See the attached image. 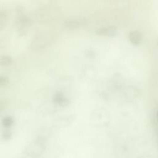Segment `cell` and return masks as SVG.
Masks as SVG:
<instances>
[{
    "label": "cell",
    "mask_w": 158,
    "mask_h": 158,
    "mask_svg": "<svg viewBox=\"0 0 158 158\" xmlns=\"http://www.w3.org/2000/svg\"><path fill=\"white\" fill-rule=\"evenodd\" d=\"M30 25V20L27 17H22L18 20L17 27L19 33L25 35L27 33V30Z\"/></svg>",
    "instance_id": "2"
},
{
    "label": "cell",
    "mask_w": 158,
    "mask_h": 158,
    "mask_svg": "<svg viewBox=\"0 0 158 158\" xmlns=\"http://www.w3.org/2000/svg\"><path fill=\"white\" fill-rule=\"evenodd\" d=\"M11 136H12L11 132L10 131L7 130H5L2 133V138L4 140H9V139H10V138H11Z\"/></svg>",
    "instance_id": "8"
},
{
    "label": "cell",
    "mask_w": 158,
    "mask_h": 158,
    "mask_svg": "<svg viewBox=\"0 0 158 158\" xmlns=\"http://www.w3.org/2000/svg\"><path fill=\"white\" fill-rule=\"evenodd\" d=\"M46 148L44 139L42 138H38L26 146L24 149V153L30 157H38L44 153Z\"/></svg>",
    "instance_id": "1"
},
{
    "label": "cell",
    "mask_w": 158,
    "mask_h": 158,
    "mask_svg": "<svg viewBox=\"0 0 158 158\" xmlns=\"http://www.w3.org/2000/svg\"><path fill=\"white\" fill-rule=\"evenodd\" d=\"M6 19H7V15L4 12H0V31L2 30L6 23Z\"/></svg>",
    "instance_id": "7"
},
{
    "label": "cell",
    "mask_w": 158,
    "mask_h": 158,
    "mask_svg": "<svg viewBox=\"0 0 158 158\" xmlns=\"http://www.w3.org/2000/svg\"><path fill=\"white\" fill-rule=\"evenodd\" d=\"M12 62V58L9 56H2L0 57V65L7 66L11 64Z\"/></svg>",
    "instance_id": "4"
},
{
    "label": "cell",
    "mask_w": 158,
    "mask_h": 158,
    "mask_svg": "<svg viewBox=\"0 0 158 158\" xmlns=\"http://www.w3.org/2000/svg\"><path fill=\"white\" fill-rule=\"evenodd\" d=\"M14 123V119L12 117L6 116L2 120V124L6 128H9Z\"/></svg>",
    "instance_id": "5"
},
{
    "label": "cell",
    "mask_w": 158,
    "mask_h": 158,
    "mask_svg": "<svg viewBox=\"0 0 158 158\" xmlns=\"http://www.w3.org/2000/svg\"><path fill=\"white\" fill-rule=\"evenodd\" d=\"M54 101L61 106H65L68 103L67 99L62 93H56L54 98Z\"/></svg>",
    "instance_id": "3"
},
{
    "label": "cell",
    "mask_w": 158,
    "mask_h": 158,
    "mask_svg": "<svg viewBox=\"0 0 158 158\" xmlns=\"http://www.w3.org/2000/svg\"><path fill=\"white\" fill-rule=\"evenodd\" d=\"M83 24L81 20H69L66 22V25H67L70 28H77L81 25Z\"/></svg>",
    "instance_id": "6"
},
{
    "label": "cell",
    "mask_w": 158,
    "mask_h": 158,
    "mask_svg": "<svg viewBox=\"0 0 158 158\" xmlns=\"http://www.w3.org/2000/svg\"><path fill=\"white\" fill-rule=\"evenodd\" d=\"M8 81V78L4 77V76H0V86H2L4 85H6Z\"/></svg>",
    "instance_id": "9"
}]
</instances>
